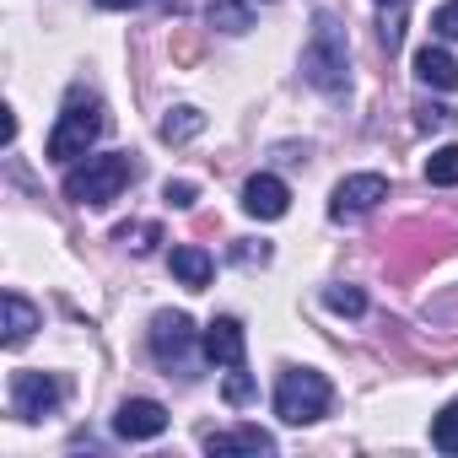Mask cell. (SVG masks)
Wrapping results in <instances>:
<instances>
[{
  "instance_id": "ba28073f",
  "label": "cell",
  "mask_w": 458,
  "mask_h": 458,
  "mask_svg": "<svg viewBox=\"0 0 458 458\" xmlns=\"http://www.w3.org/2000/svg\"><path fill=\"white\" fill-rule=\"evenodd\" d=\"M162 431H167V404H157V399H124L119 415H114L119 442H151Z\"/></svg>"
},
{
  "instance_id": "7a4b0ae2",
  "label": "cell",
  "mask_w": 458,
  "mask_h": 458,
  "mask_svg": "<svg viewBox=\"0 0 458 458\" xmlns=\"http://www.w3.org/2000/svg\"><path fill=\"white\" fill-rule=\"evenodd\" d=\"M130 178H135L130 151H103V157H87L81 167L65 173V199L103 210V205H114V199L130 189Z\"/></svg>"
},
{
  "instance_id": "d4e9b609",
  "label": "cell",
  "mask_w": 458,
  "mask_h": 458,
  "mask_svg": "<svg viewBox=\"0 0 458 458\" xmlns=\"http://www.w3.org/2000/svg\"><path fill=\"white\" fill-rule=\"evenodd\" d=\"M162 194H167V205H178V210H189V205H194V194H199V189H194V183H189V178H178V183H167V189H162Z\"/></svg>"
},
{
  "instance_id": "6da1fadb",
  "label": "cell",
  "mask_w": 458,
  "mask_h": 458,
  "mask_svg": "<svg viewBox=\"0 0 458 458\" xmlns=\"http://www.w3.org/2000/svg\"><path fill=\"white\" fill-rule=\"evenodd\" d=\"M302 76L324 92V98H340L351 87V38H345V22L335 12H318L313 17V33H308V49H302Z\"/></svg>"
},
{
  "instance_id": "ac0fdd59",
  "label": "cell",
  "mask_w": 458,
  "mask_h": 458,
  "mask_svg": "<svg viewBox=\"0 0 458 458\" xmlns=\"http://www.w3.org/2000/svg\"><path fill=\"white\" fill-rule=\"evenodd\" d=\"M426 183L458 189V146H437V151L426 157Z\"/></svg>"
},
{
  "instance_id": "ffe728a7",
  "label": "cell",
  "mask_w": 458,
  "mask_h": 458,
  "mask_svg": "<svg viewBox=\"0 0 458 458\" xmlns=\"http://www.w3.org/2000/svg\"><path fill=\"white\" fill-rule=\"evenodd\" d=\"M324 308L340 313V318H361V313H367V292H361V286H329V292H324Z\"/></svg>"
},
{
  "instance_id": "cb8c5ba5",
  "label": "cell",
  "mask_w": 458,
  "mask_h": 458,
  "mask_svg": "<svg viewBox=\"0 0 458 458\" xmlns=\"http://www.w3.org/2000/svg\"><path fill=\"white\" fill-rule=\"evenodd\" d=\"M233 259H238V265H270V243H249V238H243V243L233 249Z\"/></svg>"
},
{
  "instance_id": "e0dca14e",
  "label": "cell",
  "mask_w": 458,
  "mask_h": 458,
  "mask_svg": "<svg viewBox=\"0 0 458 458\" xmlns=\"http://www.w3.org/2000/svg\"><path fill=\"white\" fill-rule=\"evenodd\" d=\"M372 6L383 12V49L388 55H399V44H404V12H410V0H372Z\"/></svg>"
},
{
  "instance_id": "8992f818",
  "label": "cell",
  "mask_w": 458,
  "mask_h": 458,
  "mask_svg": "<svg viewBox=\"0 0 458 458\" xmlns=\"http://www.w3.org/2000/svg\"><path fill=\"white\" fill-rule=\"evenodd\" d=\"M383 199H388V178H383V173H351V178L335 183V194H329V216H335V221H356V216L377 210Z\"/></svg>"
},
{
  "instance_id": "2e32d148",
  "label": "cell",
  "mask_w": 458,
  "mask_h": 458,
  "mask_svg": "<svg viewBox=\"0 0 458 458\" xmlns=\"http://www.w3.org/2000/svg\"><path fill=\"white\" fill-rule=\"evenodd\" d=\"M205 17H210V28H221V33H249V28H254L249 0H210Z\"/></svg>"
},
{
  "instance_id": "484cf974",
  "label": "cell",
  "mask_w": 458,
  "mask_h": 458,
  "mask_svg": "<svg viewBox=\"0 0 458 458\" xmlns=\"http://www.w3.org/2000/svg\"><path fill=\"white\" fill-rule=\"evenodd\" d=\"M103 12H135V6H146V0H98Z\"/></svg>"
},
{
  "instance_id": "30bf717a",
  "label": "cell",
  "mask_w": 458,
  "mask_h": 458,
  "mask_svg": "<svg viewBox=\"0 0 458 458\" xmlns=\"http://www.w3.org/2000/svg\"><path fill=\"white\" fill-rule=\"evenodd\" d=\"M243 210H249L254 221H281V216L292 210V189H286L276 173H254V178L243 183Z\"/></svg>"
},
{
  "instance_id": "4fadbf2b",
  "label": "cell",
  "mask_w": 458,
  "mask_h": 458,
  "mask_svg": "<svg viewBox=\"0 0 458 458\" xmlns=\"http://www.w3.org/2000/svg\"><path fill=\"white\" fill-rule=\"evenodd\" d=\"M167 265H173V276H178L189 292H205V286H210V276H216V259H210L205 249H194V243L173 249V254H167Z\"/></svg>"
},
{
  "instance_id": "7402d4cb",
  "label": "cell",
  "mask_w": 458,
  "mask_h": 458,
  "mask_svg": "<svg viewBox=\"0 0 458 458\" xmlns=\"http://www.w3.org/2000/svg\"><path fill=\"white\" fill-rule=\"evenodd\" d=\"M431 33L447 38V44H458V0H447V6L431 12Z\"/></svg>"
},
{
  "instance_id": "5bb4252c",
  "label": "cell",
  "mask_w": 458,
  "mask_h": 458,
  "mask_svg": "<svg viewBox=\"0 0 458 458\" xmlns=\"http://www.w3.org/2000/svg\"><path fill=\"white\" fill-rule=\"evenodd\" d=\"M0 308H6V345L17 351V345L38 329V308H33L22 292H6V297H0Z\"/></svg>"
},
{
  "instance_id": "52a82bcc",
  "label": "cell",
  "mask_w": 458,
  "mask_h": 458,
  "mask_svg": "<svg viewBox=\"0 0 458 458\" xmlns=\"http://www.w3.org/2000/svg\"><path fill=\"white\" fill-rule=\"evenodd\" d=\"M65 404V383L55 372H17L12 377V410L22 420H44Z\"/></svg>"
},
{
  "instance_id": "9c48e42d",
  "label": "cell",
  "mask_w": 458,
  "mask_h": 458,
  "mask_svg": "<svg viewBox=\"0 0 458 458\" xmlns=\"http://www.w3.org/2000/svg\"><path fill=\"white\" fill-rule=\"evenodd\" d=\"M199 345H205V361H216V367H226V372L249 361V340H243V324H238L233 313L210 318V329L199 335Z\"/></svg>"
},
{
  "instance_id": "d6986e66",
  "label": "cell",
  "mask_w": 458,
  "mask_h": 458,
  "mask_svg": "<svg viewBox=\"0 0 458 458\" xmlns=\"http://www.w3.org/2000/svg\"><path fill=\"white\" fill-rule=\"evenodd\" d=\"M431 447H437V453H458V399H447V404L431 415Z\"/></svg>"
},
{
  "instance_id": "44dd1931",
  "label": "cell",
  "mask_w": 458,
  "mask_h": 458,
  "mask_svg": "<svg viewBox=\"0 0 458 458\" xmlns=\"http://www.w3.org/2000/svg\"><path fill=\"white\" fill-rule=\"evenodd\" d=\"M162 238V226L157 221H135V226H119V243L130 249V254H151V243Z\"/></svg>"
},
{
  "instance_id": "5b68a950",
  "label": "cell",
  "mask_w": 458,
  "mask_h": 458,
  "mask_svg": "<svg viewBox=\"0 0 458 458\" xmlns=\"http://www.w3.org/2000/svg\"><path fill=\"white\" fill-rule=\"evenodd\" d=\"M151 356H157V367H167V377L178 372V377H194L189 367H194V324H189V313H157L151 318Z\"/></svg>"
},
{
  "instance_id": "603a6c76",
  "label": "cell",
  "mask_w": 458,
  "mask_h": 458,
  "mask_svg": "<svg viewBox=\"0 0 458 458\" xmlns=\"http://www.w3.org/2000/svg\"><path fill=\"white\" fill-rule=\"evenodd\" d=\"M254 399V377L243 367H233V377H226V404H249Z\"/></svg>"
},
{
  "instance_id": "7c38bea8",
  "label": "cell",
  "mask_w": 458,
  "mask_h": 458,
  "mask_svg": "<svg viewBox=\"0 0 458 458\" xmlns=\"http://www.w3.org/2000/svg\"><path fill=\"white\" fill-rule=\"evenodd\" d=\"M205 453L210 458H226V453H276V437L259 431V426H233V431H210Z\"/></svg>"
},
{
  "instance_id": "9a60e30c",
  "label": "cell",
  "mask_w": 458,
  "mask_h": 458,
  "mask_svg": "<svg viewBox=\"0 0 458 458\" xmlns=\"http://www.w3.org/2000/svg\"><path fill=\"white\" fill-rule=\"evenodd\" d=\"M205 130V114L194 108V103H178V108H167V119L157 124V135L167 140V146H183V140H194Z\"/></svg>"
},
{
  "instance_id": "8fae6325",
  "label": "cell",
  "mask_w": 458,
  "mask_h": 458,
  "mask_svg": "<svg viewBox=\"0 0 458 458\" xmlns=\"http://www.w3.org/2000/svg\"><path fill=\"white\" fill-rule=\"evenodd\" d=\"M415 81L426 87V92H458V60L442 49V44H426V49H415Z\"/></svg>"
},
{
  "instance_id": "277c9868",
  "label": "cell",
  "mask_w": 458,
  "mask_h": 458,
  "mask_svg": "<svg viewBox=\"0 0 458 458\" xmlns=\"http://www.w3.org/2000/svg\"><path fill=\"white\" fill-rule=\"evenodd\" d=\"M329 399H335V388L313 367H286L276 383V415L286 426H313L318 415H329Z\"/></svg>"
},
{
  "instance_id": "3957f363",
  "label": "cell",
  "mask_w": 458,
  "mask_h": 458,
  "mask_svg": "<svg viewBox=\"0 0 458 458\" xmlns=\"http://www.w3.org/2000/svg\"><path fill=\"white\" fill-rule=\"evenodd\" d=\"M103 108H98V98H81V92H71L65 98V114H60V124H55V135H49V162H60V167H71V162H81L92 146H98V135H103Z\"/></svg>"
}]
</instances>
